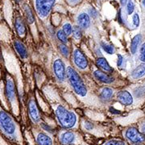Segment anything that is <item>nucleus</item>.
<instances>
[{
    "mask_svg": "<svg viewBox=\"0 0 145 145\" xmlns=\"http://www.w3.org/2000/svg\"><path fill=\"white\" fill-rule=\"evenodd\" d=\"M57 119L63 128L70 129L76 127L78 123V117L72 111L69 110L61 105H58L55 110Z\"/></svg>",
    "mask_w": 145,
    "mask_h": 145,
    "instance_id": "obj_1",
    "label": "nucleus"
},
{
    "mask_svg": "<svg viewBox=\"0 0 145 145\" xmlns=\"http://www.w3.org/2000/svg\"><path fill=\"white\" fill-rule=\"evenodd\" d=\"M0 130L11 140L17 138V126L7 111L0 110Z\"/></svg>",
    "mask_w": 145,
    "mask_h": 145,
    "instance_id": "obj_2",
    "label": "nucleus"
},
{
    "mask_svg": "<svg viewBox=\"0 0 145 145\" xmlns=\"http://www.w3.org/2000/svg\"><path fill=\"white\" fill-rule=\"evenodd\" d=\"M66 76L75 93L81 97H85L87 93V89L78 72L73 68L69 66L66 69Z\"/></svg>",
    "mask_w": 145,
    "mask_h": 145,
    "instance_id": "obj_3",
    "label": "nucleus"
},
{
    "mask_svg": "<svg viewBox=\"0 0 145 145\" xmlns=\"http://www.w3.org/2000/svg\"><path fill=\"white\" fill-rule=\"evenodd\" d=\"M56 0H36V10L38 16L41 19H44L52 10Z\"/></svg>",
    "mask_w": 145,
    "mask_h": 145,
    "instance_id": "obj_4",
    "label": "nucleus"
},
{
    "mask_svg": "<svg viewBox=\"0 0 145 145\" xmlns=\"http://www.w3.org/2000/svg\"><path fill=\"white\" fill-rule=\"evenodd\" d=\"M124 135L127 140L133 144H141L145 141V135L133 127H128L126 130Z\"/></svg>",
    "mask_w": 145,
    "mask_h": 145,
    "instance_id": "obj_5",
    "label": "nucleus"
},
{
    "mask_svg": "<svg viewBox=\"0 0 145 145\" xmlns=\"http://www.w3.org/2000/svg\"><path fill=\"white\" fill-rule=\"evenodd\" d=\"M53 72L57 79L60 82H63L66 78V71L65 64L61 59H57L53 62Z\"/></svg>",
    "mask_w": 145,
    "mask_h": 145,
    "instance_id": "obj_6",
    "label": "nucleus"
},
{
    "mask_svg": "<svg viewBox=\"0 0 145 145\" xmlns=\"http://www.w3.org/2000/svg\"><path fill=\"white\" fill-rule=\"evenodd\" d=\"M73 62L81 70H84L88 67V61L86 56L81 50L76 49L73 52Z\"/></svg>",
    "mask_w": 145,
    "mask_h": 145,
    "instance_id": "obj_7",
    "label": "nucleus"
},
{
    "mask_svg": "<svg viewBox=\"0 0 145 145\" xmlns=\"http://www.w3.org/2000/svg\"><path fill=\"white\" fill-rule=\"evenodd\" d=\"M5 94L7 99L10 102H14L16 99V86L11 78H7L5 86Z\"/></svg>",
    "mask_w": 145,
    "mask_h": 145,
    "instance_id": "obj_8",
    "label": "nucleus"
},
{
    "mask_svg": "<svg viewBox=\"0 0 145 145\" xmlns=\"http://www.w3.org/2000/svg\"><path fill=\"white\" fill-rule=\"evenodd\" d=\"M28 112H29V115L31 117V120L34 123H40V112L38 110L37 106L34 99H30V101L28 102Z\"/></svg>",
    "mask_w": 145,
    "mask_h": 145,
    "instance_id": "obj_9",
    "label": "nucleus"
},
{
    "mask_svg": "<svg viewBox=\"0 0 145 145\" xmlns=\"http://www.w3.org/2000/svg\"><path fill=\"white\" fill-rule=\"evenodd\" d=\"M76 139H77V136L72 131H65L61 132L59 135V140L64 145L72 144L73 143H75Z\"/></svg>",
    "mask_w": 145,
    "mask_h": 145,
    "instance_id": "obj_10",
    "label": "nucleus"
},
{
    "mask_svg": "<svg viewBox=\"0 0 145 145\" xmlns=\"http://www.w3.org/2000/svg\"><path fill=\"white\" fill-rule=\"evenodd\" d=\"M117 99L123 105L125 106H130L132 105L134 99L131 95V93L128 92L127 90H121L117 93Z\"/></svg>",
    "mask_w": 145,
    "mask_h": 145,
    "instance_id": "obj_11",
    "label": "nucleus"
},
{
    "mask_svg": "<svg viewBox=\"0 0 145 145\" xmlns=\"http://www.w3.org/2000/svg\"><path fill=\"white\" fill-rule=\"evenodd\" d=\"M93 76L96 79H98L99 82L106 83V84H110L114 81V79L111 76H110L106 72H103L99 69H97L93 72Z\"/></svg>",
    "mask_w": 145,
    "mask_h": 145,
    "instance_id": "obj_12",
    "label": "nucleus"
},
{
    "mask_svg": "<svg viewBox=\"0 0 145 145\" xmlns=\"http://www.w3.org/2000/svg\"><path fill=\"white\" fill-rule=\"evenodd\" d=\"M14 47H15V49L16 50L17 53L19 54V56L22 59H26L28 56V53H27L26 46L23 44V42H21L19 40H16L14 41Z\"/></svg>",
    "mask_w": 145,
    "mask_h": 145,
    "instance_id": "obj_13",
    "label": "nucleus"
},
{
    "mask_svg": "<svg viewBox=\"0 0 145 145\" xmlns=\"http://www.w3.org/2000/svg\"><path fill=\"white\" fill-rule=\"evenodd\" d=\"M15 27L19 36H24L26 34V25L21 16H17L16 18Z\"/></svg>",
    "mask_w": 145,
    "mask_h": 145,
    "instance_id": "obj_14",
    "label": "nucleus"
},
{
    "mask_svg": "<svg viewBox=\"0 0 145 145\" xmlns=\"http://www.w3.org/2000/svg\"><path fill=\"white\" fill-rule=\"evenodd\" d=\"M77 21H78V26L81 28H88L89 26L90 25V18L87 13H81L77 18Z\"/></svg>",
    "mask_w": 145,
    "mask_h": 145,
    "instance_id": "obj_15",
    "label": "nucleus"
},
{
    "mask_svg": "<svg viewBox=\"0 0 145 145\" xmlns=\"http://www.w3.org/2000/svg\"><path fill=\"white\" fill-rule=\"evenodd\" d=\"M36 143L38 145H52L53 142H52V138L48 135L45 133L43 132H40L38 133L36 137Z\"/></svg>",
    "mask_w": 145,
    "mask_h": 145,
    "instance_id": "obj_16",
    "label": "nucleus"
},
{
    "mask_svg": "<svg viewBox=\"0 0 145 145\" xmlns=\"http://www.w3.org/2000/svg\"><path fill=\"white\" fill-rule=\"evenodd\" d=\"M96 65H98V67L103 69L105 72H110L113 71V69L111 68V66H110L109 63L104 57H99L96 61Z\"/></svg>",
    "mask_w": 145,
    "mask_h": 145,
    "instance_id": "obj_17",
    "label": "nucleus"
},
{
    "mask_svg": "<svg viewBox=\"0 0 145 145\" xmlns=\"http://www.w3.org/2000/svg\"><path fill=\"white\" fill-rule=\"evenodd\" d=\"M145 75V62L140 64L139 66L135 68L131 72V78L134 79H139L143 78Z\"/></svg>",
    "mask_w": 145,
    "mask_h": 145,
    "instance_id": "obj_18",
    "label": "nucleus"
},
{
    "mask_svg": "<svg viewBox=\"0 0 145 145\" xmlns=\"http://www.w3.org/2000/svg\"><path fill=\"white\" fill-rule=\"evenodd\" d=\"M142 40V36L140 34H138L136 36H134V38L131 40V45H130V50L132 54H135L137 52L138 48L140 45V43Z\"/></svg>",
    "mask_w": 145,
    "mask_h": 145,
    "instance_id": "obj_19",
    "label": "nucleus"
},
{
    "mask_svg": "<svg viewBox=\"0 0 145 145\" xmlns=\"http://www.w3.org/2000/svg\"><path fill=\"white\" fill-rule=\"evenodd\" d=\"M114 95V90L113 89L110 88V87H105L103 89L101 94H100V99L103 100L105 102L110 100V99L113 97Z\"/></svg>",
    "mask_w": 145,
    "mask_h": 145,
    "instance_id": "obj_20",
    "label": "nucleus"
},
{
    "mask_svg": "<svg viewBox=\"0 0 145 145\" xmlns=\"http://www.w3.org/2000/svg\"><path fill=\"white\" fill-rule=\"evenodd\" d=\"M24 13H25L27 22L29 24H33L34 23V16H33V14H32V11H31L30 7L27 4H24Z\"/></svg>",
    "mask_w": 145,
    "mask_h": 145,
    "instance_id": "obj_21",
    "label": "nucleus"
},
{
    "mask_svg": "<svg viewBox=\"0 0 145 145\" xmlns=\"http://www.w3.org/2000/svg\"><path fill=\"white\" fill-rule=\"evenodd\" d=\"M72 36L75 39L77 40H80L82 36V28L79 26H74L72 27Z\"/></svg>",
    "mask_w": 145,
    "mask_h": 145,
    "instance_id": "obj_22",
    "label": "nucleus"
},
{
    "mask_svg": "<svg viewBox=\"0 0 145 145\" xmlns=\"http://www.w3.org/2000/svg\"><path fill=\"white\" fill-rule=\"evenodd\" d=\"M102 48L105 52L108 54H114L115 52L114 48L111 44H106V43H102Z\"/></svg>",
    "mask_w": 145,
    "mask_h": 145,
    "instance_id": "obj_23",
    "label": "nucleus"
},
{
    "mask_svg": "<svg viewBox=\"0 0 145 145\" xmlns=\"http://www.w3.org/2000/svg\"><path fill=\"white\" fill-rule=\"evenodd\" d=\"M59 50H60L61 53L62 54L64 57H66V58L69 57L70 52H69V48H68L67 45H66L65 44H60V45H59Z\"/></svg>",
    "mask_w": 145,
    "mask_h": 145,
    "instance_id": "obj_24",
    "label": "nucleus"
},
{
    "mask_svg": "<svg viewBox=\"0 0 145 145\" xmlns=\"http://www.w3.org/2000/svg\"><path fill=\"white\" fill-rule=\"evenodd\" d=\"M57 39L61 42L62 44H66L68 42L67 36L64 33V31L62 30H59L57 32Z\"/></svg>",
    "mask_w": 145,
    "mask_h": 145,
    "instance_id": "obj_25",
    "label": "nucleus"
},
{
    "mask_svg": "<svg viewBox=\"0 0 145 145\" xmlns=\"http://www.w3.org/2000/svg\"><path fill=\"white\" fill-rule=\"evenodd\" d=\"M134 93H135V97L136 98H141L143 96L145 95V85L143 86H140V87H138L135 89L134 91Z\"/></svg>",
    "mask_w": 145,
    "mask_h": 145,
    "instance_id": "obj_26",
    "label": "nucleus"
},
{
    "mask_svg": "<svg viewBox=\"0 0 145 145\" xmlns=\"http://www.w3.org/2000/svg\"><path fill=\"white\" fill-rule=\"evenodd\" d=\"M103 145H126V143L121 140H110L105 142Z\"/></svg>",
    "mask_w": 145,
    "mask_h": 145,
    "instance_id": "obj_27",
    "label": "nucleus"
},
{
    "mask_svg": "<svg viewBox=\"0 0 145 145\" xmlns=\"http://www.w3.org/2000/svg\"><path fill=\"white\" fill-rule=\"evenodd\" d=\"M62 31H64V33L66 35V36H69V35H71L72 32V25L70 24H65L64 25H63V29Z\"/></svg>",
    "mask_w": 145,
    "mask_h": 145,
    "instance_id": "obj_28",
    "label": "nucleus"
},
{
    "mask_svg": "<svg viewBox=\"0 0 145 145\" xmlns=\"http://www.w3.org/2000/svg\"><path fill=\"white\" fill-rule=\"evenodd\" d=\"M135 9V4L132 0H128L127 3V12L128 15H131Z\"/></svg>",
    "mask_w": 145,
    "mask_h": 145,
    "instance_id": "obj_29",
    "label": "nucleus"
},
{
    "mask_svg": "<svg viewBox=\"0 0 145 145\" xmlns=\"http://www.w3.org/2000/svg\"><path fill=\"white\" fill-rule=\"evenodd\" d=\"M140 60L142 62H145V43H144L140 48Z\"/></svg>",
    "mask_w": 145,
    "mask_h": 145,
    "instance_id": "obj_30",
    "label": "nucleus"
},
{
    "mask_svg": "<svg viewBox=\"0 0 145 145\" xmlns=\"http://www.w3.org/2000/svg\"><path fill=\"white\" fill-rule=\"evenodd\" d=\"M132 23L135 27H138L140 25V16L138 15V13H135L132 16Z\"/></svg>",
    "mask_w": 145,
    "mask_h": 145,
    "instance_id": "obj_31",
    "label": "nucleus"
},
{
    "mask_svg": "<svg viewBox=\"0 0 145 145\" xmlns=\"http://www.w3.org/2000/svg\"><path fill=\"white\" fill-rule=\"evenodd\" d=\"M83 127L87 131H92L93 129V124L92 123L89 122V121H85L83 123Z\"/></svg>",
    "mask_w": 145,
    "mask_h": 145,
    "instance_id": "obj_32",
    "label": "nucleus"
},
{
    "mask_svg": "<svg viewBox=\"0 0 145 145\" xmlns=\"http://www.w3.org/2000/svg\"><path fill=\"white\" fill-rule=\"evenodd\" d=\"M89 13L90 16H92L93 18H96L97 16H98V12H97V10H95L94 8H90L89 10Z\"/></svg>",
    "mask_w": 145,
    "mask_h": 145,
    "instance_id": "obj_33",
    "label": "nucleus"
},
{
    "mask_svg": "<svg viewBox=\"0 0 145 145\" xmlns=\"http://www.w3.org/2000/svg\"><path fill=\"white\" fill-rule=\"evenodd\" d=\"M123 57L121 54H118V61H117V65L118 66H121L123 63Z\"/></svg>",
    "mask_w": 145,
    "mask_h": 145,
    "instance_id": "obj_34",
    "label": "nucleus"
},
{
    "mask_svg": "<svg viewBox=\"0 0 145 145\" xmlns=\"http://www.w3.org/2000/svg\"><path fill=\"white\" fill-rule=\"evenodd\" d=\"M41 127H43V129L45 130L48 132H49V133H52V128H51L48 125L45 124V123H41Z\"/></svg>",
    "mask_w": 145,
    "mask_h": 145,
    "instance_id": "obj_35",
    "label": "nucleus"
},
{
    "mask_svg": "<svg viewBox=\"0 0 145 145\" xmlns=\"http://www.w3.org/2000/svg\"><path fill=\"white\" fill-rule=\"evenodd\" d=\"M140 132L143 133L144 135H145V122L143 123L141 126H140Z\"/></svg>",
    "mask_w": 145,
    "mask_h": 145,
    "instance_id": "obj_36",
    "label": "nucleus"
},
{
    "mask_svg": "<svg viewBox=\"0 0 145 145\" xmlns=\"http://www.w3.org/2000/svg\"><path fill=\"white\" fill-rule=\"evenodd\" d=\"M110 112L111 113H114V114H119L120 112H119V110H115L114 108H113V107H111V108L110 109Z\"/></svg>",
    "mask_w": 145,
    "mask_h": 145,
    "instance_id": "obj_37",
    "label": "nucleus"
},
{
    "mask_svg": "<svg viewBox=\"0 0 145 145\" xmlns=\"http://www.w3.org/2000/svg\"><path fill=\"white\" fill-rule=\"evenodd\" d=\"M127 1L128 0H120V3L122 6H124L127 3Z\"/></svg>",
    "mask_w": 145,
    "mask_h": 145,
    "instance_id": "obj_38",
    "label": "nucleus"
},
{
    "mask_svg": "<svg viewBox=\"0 0 145 145\" xmlns=\"http://www.w3.org/2000/svg\"><path fill=\"white\" fill-rule=\"evenodd\" d=\"M69 2H71L72 3H78L79 0H69Z\"/></svg>",
    "mask_w": 145,
    "mask_h": 145,
    "instance_id": "obj_39",
    "label": "nucleus"
},
{
    "mask_svg": "<svg viewBox=\"0 0 145 145\" xmlns=\"http://www.w3.org/2000/svg\"><path fill=\"white\" fill-rule=\"evenodd\" d=\"M142 3H143V5L145 7V0H142Z\"/></svg>",
    "mask_w": 145,
    "mask_h": 145,
    "instance_id": "obj_40",
    "label": "nucleus"
},
{
    "mask_svg": "<svg viewBox=\"0 0 145 145\" xmlns=\"http://www.w3.org/2000/svg\"><path fill=\"white\" fill-rule=\"evenodd\" d=\"M2 60V53H1V49H0V61Z\"/></svg>",
    "mask_w": 145,
    "mask_h": 145,
    "instance_id": "obj_41",
    "label": "nucleus"
},
{
    "mask_svg": "<svg viewBox=\"0 0 145 145\" xmlns=\"http://www.w3.org/2000/svg\"><path fill=\"white\" fill-rule=\"evenodd\" d=\"M15 1H16V3H20V0H15Z\"/></svg>",
    "mask_w": 145,
    "mask_h": 145,
    "instance_id": "obj_42",
    "label": "nucleus"
},
{
    "mask_svg": "<svg viewBox=\"0 0 145 145\" xmlns=\"http://www.w3.org/2000/svg\"><path fill=\"white\" fill-rule=\"evenodd\" d=\"M136 145H140V144H136Z\"/></svg>",
    "mask_w": 145,
    "mask_h": 145,
    "instance_id": "obj_43",
    "label": "nucleus"
}]
</instances>
